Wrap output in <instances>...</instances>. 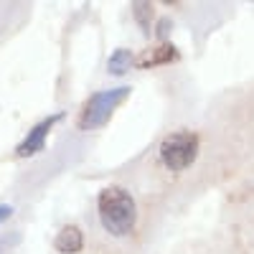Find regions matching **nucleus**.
<instances>
[{"label":"nucleus","instance_id":"1","mask_svg":"<svg viewBox=\"0 0 254 254\" xmlns=\"http://www.w3.org/2000/svg\"><path fill=\"white\" fill-rule=\"evenodd\" d=\"M99 219L112 237H127L135 229L137 206L125 188L110 186L99 193Z\"/></svg>","mask_w":254,"mask_h":254},{"label":"nucleus","instance_id":"2","mask_svg":"<svg viewBox=\"0 0 254 254\" xmlns=\"http://www.w3.org/2000/svg\"><path fill=\"white\" fill-rule=\"evenodd\" d=\"M130 92H132L130 87H115V89H102L94 97H89L79 115V127L81 130H99V127H104Z\"/></svg>","mask_w":254,"mask_h":254},{"label":"nucleus","instance_id":"3","mask_svg":"<svg viewBox=\"0 0 254 254\" xmlns=\"http://www.w3.org/2000/svg\"><path fill=\"white\" fill-rule=\"evenodd\" d=\"M196 153H198V135L188 132V130L168 135L160 145V160L168 171H173V173L186 171V168L196 160Z\"/></svg>","mask_w":254,"mask_h":254},{"label":"nucleus","instance_id":"4","mask_svg":"<svg viewBox=\"0 0 254 254\" xmlns=\"http://www.w3.org/2000/svg\"><path fill=\"white\" fill-rule=\"evenodd\" d=\"M61 117H64V115L59 112V115H54V117H46V120H41V122H38L36 127H31V132L26 135V140L20 142L18 147H15L18 158H31V155H36V153H41V150H44L49 130L54 127V122H59Z\"/></svg>","mask_w":254,"mask_h":254},{"label":"nucleus","instance_id":"5","mask_svg":"<svg viewBox=\"0 0 254 254\" xmlns=\"http://www.w3.org/2000/svg\"><path fill=\"white\" fill-rule=\"evenodd\" d=\"M176 59H178L176 46H171V44H160V46H155V49L142 51V56H140L135 64H137V66H142V69H147V66H160V64H171V61H176Z\"/></svg>","mask_w":254,"mask_h":254},{"label":"nucleus","instance_id":"6","mask_svg":"<svg viewBox=\"0 0 254 254\" xmlns=\"http://www.w3.org/2000/svg\"><path fill=\"white\" fill-rule=\"evenodd\" d=\"M54 247L61 254H76V252H81V247H84L81 229L79 226H64L56 234V239H54Z\"/></svg>","mask_w":254,"mask_h":254},{"label":"nucleus","instance_id":"7","mask_svg":"<svg viewBox=\"0 0 254 254\" xmlns=\"http://www.w3.org/2000/svg\"><path fill=\"white\" fill-rule=\"evenodd\" d=\"M135 64V59H132V54L127 51V49H117L112 56H110V64H107V69H110V74H125L127 69H130Z\"/></svg>","mask_w":254,"mask_h":254},{"label":"nucleus","instance_id":"8","mask_svg":"<svg viewBox=\"0 0 254 254\" xmlns=\"http://www.w3.org/2000/svg\"><path fill=\"white\" fill-rule=\"evenodd\" d=\"M147 10H150V5H147V3H137L135 5V15H137V20H140L142 26H147V15H150Z\"/></svg>","mask_w":254,"mask_h":254},{"label":"nucleus","instance_id":"9","mask_svg":"<svg viewBox=\"0 0 254 254\" xmlns=\"http://www.w3.org/2000/svg\"><path fill=\"white\" fill-rule=\"evenodd\" d=\"M10 214H13L10 206H0V224H3L5 219H10Z\"/></svg>","mask_w":254,"mask_h":254}]
</instances>
